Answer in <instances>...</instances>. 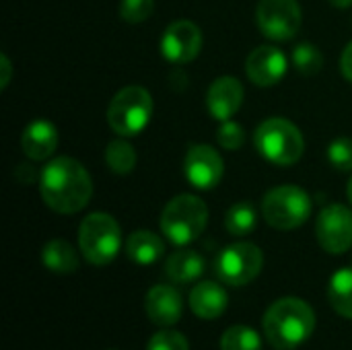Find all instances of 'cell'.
<instances>
[{
	"label": "cell",
	"mask_w": 352,
	"mask_h": 350,
	"mask_svg": "<svg viewBox=\"0 0 352 350\" xmlns=\"http://www.w3.org/2000/svg\"><path fill=\"white\" fill-rule=\"evenodd\" d=\"M43 204L58 215L80 212L93 196V179L82 163L72 157L52 159L39 173Z\"/></svg>",
	"instance_id": "cell-1"
},
{
	"label": "cell",
	"mask_w": 352,
	"mask_h": 350,
	"mask_svg": "<svg viewBox=\"0 0 352 350\" xmlns=\"http://www.w3.org/2000/svg\"><path fill=\"white\" fill-rule=\"evenodd\" d=\"M264 336L280 350H293L305 344L316 330V314L303 299L283 297L264 314Z\"/></svg>",
	"instance_id": "cell-2"
},
{
	"label": "cell",
	"mask_w": 352,
	"mask_h": 350,
	"mask_svg": "<svg viewBox=\"0 0 352 350\" xmlns=\"http://www.w3.org/2000/svg\"><path fill=\"white\" fill-rule=\"evenodd\" d=\"M254 144L258 153L272 165L291 167L305 151L301 130L287 118H268L254 132Z\"/></svg>",
	"instance_id": "cell-3"
},
{
	"label": "cell",
	"mask_w": 352,
	"mask_h": 350,
	"mask_svg": "<svg viewBox=\"0 0 352 350\" xmlns=\"http://www.w3.org/2000/svg\"><path fill=\"white\" fill-rule=\"evenodd\" d=\"M208 223V208L206 204L194 194H179L167 202L161 212V233L173 245L184 248L196 241Z\"/></svg>",
	"instance_id": "cell-4"
},
{
	"label": "cell",
	"mask_w": 352,
	"mask_h": 350,
	"mask_svg": "<svg viewBox=\"0 0 352 350\" xmlns=\"http://www.w3.org/2000/svg\"><path fill=\"white\" fill-rule=\"evenodd\" d=\"M122 248V229L107 212H91L78 227V250L93 266H107Z\"/></svg>",
	"instance_id": "cell-5"
},
{
	"label": "cell",
	"mask_w": 352,
	"mask_h": 350,
	"mask_svg": "<svg viewBox=\"0 0 352 350\" xmlns=\"http://www.w3.org/2000/svg\"><path fill=\"white\" fill-rule=\"evenodd\" d=\"M153 116V97L140 85H128L120 89L107 107L109 128L124 138L140 134Z\"/></svg>",
	"instance_id": "cell-6"
},
{
	"label": "cell",
	"mask_w": 352,
	"mask_h": 350,
	"mask_svg": "<svg viewBox=\"0 0 352 350\" xmlns=\"http://www.w3.org/2000/svg\"><path fill=\"white\" fill-rule=\"evenodd\" d=\"M311 196L299 186H278L266 192L262 200L264 221L278 231H293L311 217Z\"/></svg>",
	"instance_id": "cell-7"
},
{
	"label": "cell",
	"mask_w": 352,
	"mask_h": 350,
	"mask_svg": "<svg viewBox=\"0 0 352 350\" xmlns=\"http://www.w3.org/2000/svg\"><path fill=\"white\" fill-rule=\"evenodd\" d=\"M264 266V254L250 241L223 248L214 258V276L227 287H243L258 278Z\"/></svg>",
	"instance_id": "cell-8"
},
{
	"label": "cell",
	"mask_w": 352,
	"mask_h": 350,
	"mask_svg": "<svg viewBox=\"0 0 352 350\" xmlns=\"http://www.w3.org/2000/svg\"><path fill=\"white\" fill-rule=\"evenodd\" d=\"M301 6L297 0H260L256 8L258 29L272 41H289L301 29Z\"/></svg>",
	"instance_id": "cell-9"
},
{
	"label": "cell",
	"mask_w": 352,
	"mask_h": 350,
	"mask_svg": "<svg viewBox=\"0 0 352 350\" xmlns=\"http://www.w3.org/2000/svg\"><path fill=\"white\" fill-rule=\"evenodd\" d=\"M316 237L324 252L344 254L352 248V210L344 204H328L316 219Z\"/></svg>",
	"instance_id": "cell-10"
},
{
	"label": "cell",
	"mask_w": 352,
	"mask_h": 350,
	"mask_svg": "<svg viewBox=\"0 0 352 350\" xmlns=\"http://www.w3.org/2000/svg\"><path fill=\"white\" fill-rule=\"evenodd\" d=\"M225 173V163L219 151L210 144H194L184 157V175L196 190H212Z\"/></svg>",
	"instance_id": "cell-11"
},
{
	"label": "cell",
	"mask_w": 352,
	"mask_h": 350,
	"mask_svg": "<svg viewBox=\"0 0 352 350\" xmlns=\"http://www.w3.org/2000/svg\"><path fill=\"white\" fill-rule=\"evenodd\" d=\"M202 50V31L188 19L173 21L167 25L161 37V54L173 64H188L198 58Z\"/></svg>",
	"instance_id": "cell-12"
},
{
	"label": "cell",
	"mask_w": 352,
	"mask_h": 350,
	"mask_svg": "<svg viewBox=\"0 0 352 350\" xmlns=\"http://www.w3.org/2000/svg\"><path fill=\"white\" fill-rule=\"evenodd\" d=\"M289 68L287 56L274 45H260L245 60V74L256 87L278 85Z\"/></svg>",
	"instance_id": "cell-13"
},
{
	"label": "cell",
	"mask_w": 352,
	"mask_h": 350,
	"mask_svg": "<svg viewBox=\"0 0 352 350\" xmlns=\"http://www.w3.org/2000/svg\"><path fill=\"white\" fill-rule=\"evenodd\" d=\"M243 97H245V91H243V85L239 78L219 76L210 83L208 93H206L208 113L219 122L231 120L239 111Z\"/></svg>",
	"instance_id": "cell-14"
},
{
	"label": "cell",
	"mask_w": 352,
	"mask_h": 350,
	"mask_svg": "<svg viewBox=\"0 0 352 350\" xmlns=\"http://www.w3.org/2000/svg\"><path fill=\"white\" fill-rule=\"evenodd\" d=\"M144 311L148 320L161 328L175 326L184 314L182 293L171 285H155L144 297Z\"/></svg>",
	"instance_id": "cell-15"
},
{
	"label": "cell",
	"mask_w": 352,
	"mask_h": 350,
	"mask_svg": "<svg viewBox=\"0 0 352 350\" xmlns=\"http://www.w3.org/2000/svg\"><path fill=\"white\" fill-rule=\"evenodd\" d=\"M21 149L31 161H45L58 149V130L47 120H33L21 134Z\"/></svg>",
	"instance_id": "cell-16"
},
{
	"label": "cell",
	"mask_w": 352,
	"mask_h": 350,
	"mask_svg": "<svg viewBox=\"0 0 352 350\" xmlns=\"http://www.w3.org/2000/svg\"><path fill=\"white\" fill-rule=\"evenodd\" d=\"M229 305V293L225 287L214 281L198 283L190 293V307L192 314L202 320H217L227 311Z\"/></svg>",
	"instance_id": "cell-17"
},
{
	"label": "cell",
	"mask_w": 352,
	"mask_h": 350,
	"mask_svg": "<svg viewBox=\"0 0 352 350\" xmlns=\"http://www.w3.org/2000/svg\"><path fill=\"white\" fill-rule=\"evenodd\" d=\"M206 262L194 250H177L165 260V274L175 285H188L204 274Z\"/></svg>",
	"instance_id": "cell-18"
},
{
	"label": "cell",
	"mask_w": 352,
	"mask_h": 350,
	"mask_svg": "<svg viewBox=\"0 0 352 350\" xmlns=\"http://www.w3.org/2000/svg\"><path fill=\"white\" fill-rule=\"evenodd\" d=\"M163 254H165V241L153 231L140 229L126 239V256L140 266L159 262Z\"/></svg>",
	"instance_id": "cell-19"
},
{
	"label": "cell",
	"mask_w": 352,
	"mask_h": 350,
	"mask_svg": "<svg viewBox=\"0 0 352 350\" xmlns=\"http://www.w3.org/2000/svg\"><path fill=\"white\" fill-rule=\"evenodd\" d=\"M41 262L50 272L56 274H72L78 270V254L76 250L64 239H52L41 250Z\"/></svg>",
	"instance_id": "cell-20"
},
{
	"label": "cell",
	"mask_w": 352,
	"mask_h": 350,
	"mask_svg": "<svg viewBox=\"0 0 352 350\" xmlns=\"http://www.w3.org/2000/svg\"><path fill=\"white\" fill-rule=\"evenodd\" d=\"M328 301L338 316L352 320V266L332 274L328 283Z\"/></svg>",
	"instance_id": "cell-21"
},
{
	"label": "cell",
	"mask_w": 352,
	"mask_h": 350,
	"mask_svg": "<svg viewBox=\"0 0 352 350\" xmlns=\"http://www.w3.org/2000/svg\"><path fill=\"white\" fill-rule=\"evenodd\" d=\"M105 163H107V167H109L111 173H116V175H128L136 167V151L122 136L120 140H111L107 144V149H105Z\"/></svg>",
	"instance_id": "cell-22"
},
{
	"label": "cell",
	"mask_w": 352,
	"mask_h": 350,
	"mask_svg": "<svg viewBox=\"0 0 352 350\" xmlns=\"http://www.w3.org/2000/svg\"><path fill=\"white\" fill-rule=\"evenodd\" d=\"M258 225V212L252 202H237L225 215V229L235 237L250 235Z\"/></svg>",
	"instance_id": "cell-23"
},
{
	"label": "cell",
	"mask_w": 352,
	"mask_h": 350,
	"mask_svg": "<svg viewBox=\"0 0 352 350\" xmlns=\"http://www.w3.org/2000/svg\"><path fill=\"white\" fill-rule=\"evenodd\" d=\"M291 62L297 68V72L305 74V76H314L324 68V54L320 52L318 45L314 43H297L293 54H291Z\"/></svg>",
	"instance_id": "cell-24"
},
{
	"label": "cell",
	"mask_w": 352,
	"mask_h": 350,
	"mask_svg": "<svg viewBox=\"0 0 352 350\" xmlns=\"http://www.w3.org/2000/svg\"><path fill=\"white\" fill-rule=\"evenodd\" d=\"M221 350H262V338L250 326H233L223 334Z\"/></svg>",
	"instance_id": "cell-25"
},
{
	"label": "cell",
	"mask_w": 352,
	"mask_h": 350,
	"mask_svg": "<svg viewBox=\"0 0 352 350\" xmlns=\"http://www.w3.org/2000/svg\"><path fill=\"white\" fill-rule=\"evenodd\" d=\"M328 161L338 171H352V138L338 136L328 144Z\"/></svg>",
	"instance_id": "cell-26"
},
{
	"label": "cell",
	"mask_w": 352,
	"mask_h": 350,
	"mask_svg": "<svg viewBox=\"0 0 352 350\" xmlns=\"http://www.w3.org/2000/svg\"><path fill=\"white\" fill-rule=\"evenodd\" d=\"M217 142L225 149V151H237L243 146L245 142V130L241 124L233 122V120H225L221 122L219 130H217Z\"/></svg>",
	"instance_id": "cell-27"
},
{
	"label": "cell",
	"mask_w": 352,
	"mask_h": 350,
	"mask_svg": "<svg viewBox=\"0 0 352 350\" xmlns=\"http://www.w3.org/2000/svg\"><path fill=\"white\" fill-rule=\"evenodd\" d=\"M155 10V0H122L120 2V17L126 23H144Z\"/></svg>",
	"instance_id": "cell-28"
},
{
	"label": "cell",
	"mask_w": 352,
	"mask_h": 350,
	"mask_svg": "<svg viewBox=\"0 0 352 350\" xmlns=\"http://www.w3.org/2000/svg\"><path fill=\"white\" fill-rule=\"evenodd\" d=\"M146 350H190V344L184 334L175 330H161L148 340Z\"/></svg>",
	"instance_id": "cell-29"
},
{
	"label": "cell",
	"mask_w": 352,
	"mask_h": 350,
	"mask_svg": "<svg viewBox=\"0 0 352 350\" xmlns=\"http://www.w3.org/2000/svg\"><path fill=\"white\" fill-rule=\"evenodd\" d=\"M340 72L346 80L352 83V41L342 50V56H340Z\"/></svg>",
	"instance_id": "cell-30"
},
{
	"label": "cell",
	"mask_w": 352,
	"mask_h": 350,
	"mask_svg": "<svg viewBox=\"0 0 352 350\" xmlns=\"http://www.w3.org/2000/svg\"><path fill=\"white\" fill-rule=\"evenodd\" d=\"M0 70H2V78H0V89H6L10 83V74H12V64L8 60L6 54L0 56Z\"/></svg>",
	"instance_id": "cell-31"
},
{
	"label": "cell",
	"mask_w": 352,
	"mask_h": 350,
	"mask_svg": "<svg viewBox=\"0 0 352 350\" xmlns=\"http://www.w3.org/2000/svg\"><path fill=\"white\" fill-rule=\"evenodd\" d=\"M332 6H336V8H349L352 6V0H328Z\"/></svg>",
	"instance_id": "cell-32"
},
{
	"label": "cell",
	"mask_w": 352,
	"mask_h": 350,
	"mask_svg": "<svg viewBox=\"0 0 352 350\" xmlns=\"http://www.w3.org/2000/svg\"><path fill=\"white\" fill-rule=\"evenodd\" d=\"M346 194H349V200H351V206H352V177H351V182H349V188H346Z\"/></svg>",
	"instance_id": "cell-33"
}]
</instances>
